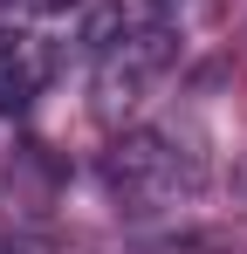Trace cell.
<instances>
[{
	"label": "cell",
	"instance_id": "cell-1",
	"mask_svg": "<svg viewBox=\"0 0 247 254\" xmlns=\"http://www.w3.org/2000/svg\"><path fill=\"white\" fill-rule=\"evenodd\" d=\"M103 186L130 220L179 213L206 186V137L192 124H130L103 151Z\"/></svg>",
	"mask_w": 247,
	"mask_h": 254
},
{
	"label": "cell",
	"instance_id": "cell-2",
	"mask_svg": "<svg viewBox=\"0 0 247 254\" xmlns=\"http://www.w3.org/2000/svg\"><path fill=\"white\" fill-rule=\"evenodd\" d=\"M179 62V28L172 14H144V21H110L103 42H96V117L117 130L144 110V96L165 83V69Z\"/></svg>",
	"mask_w": 247,
	"mask_h": 254
},
{
	"label": "cell",
	"instance_id": "cell-3",
	"mask_svg": "<svg viewBox=\"0 0 247 254\" xmlns=\"http://www.w3.org/2000/svg\"><path fill=\"white\" fill-rule=\"evenodd\" d=\"M55 69V48L28 28H0V117H21Z\"/></svg>",
	"mask_w": 247,
	"mask_h": 254
},
{
	"label": "cell",
	"instance_id": "cell-4",
	"mask_svg": "<svg viewBox=\"0 0 247 254\" xmlns=\"http://www.w3.org/2000/svg\"><path fill=\"white\" fill-rule=\"evenodd\" d=\"M14 7H35V14H55V7H76V0H14Z\"/></svg>",
	"mask_w": 247,
	"mask_h": 254
},
{
	"label": "cell",
	"instance_id": "cell-5",
	"mask_svg": "<svg viewBox=\"0 0 247 254\" xmlns=\"http://www.w3.org/2000/svg\"><path fill=\"white\" fill-rule=\"evenodd\" d=\"M172 7H179V0H151V14H172Z\"/></svg>",
	"mask_w": 247,
	"mask_h": 254
}]
</instances>
